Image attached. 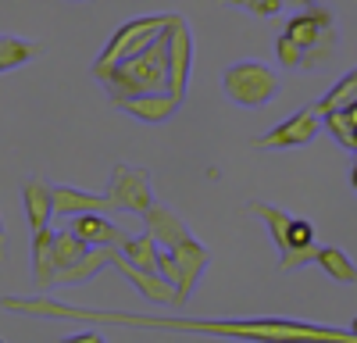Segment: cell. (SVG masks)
I'll list each match as a JSON object with an SVG mask.
<instances>
[{
	"instance_id": "83f0119b",
	"label": "cell",
	"mask_w": 357,
	"mask_h": 343,
	"mask_svg": "<svg viewBox=\"0 0 357 343\" xmlns=\"http://www.w3.org/2000/svg\"><path fill=\"white\" fill-rule=\"evenodd\" d=\"M314 243L311 247H289V250H282V261H279V268L282 272H293V268H304V265H314Z\"/></svg>"
},
{
	"instance_id": "d6986e66",
	"label": "cell",
	"mask_w": 357,
	"mask_h": 343,
	"mask_svg": "<svg viewBox=\"0 0 357 343\" xmlns=\"http://www.w3.org/2000/svg\"><path fill=\"white\" fill-rule=\"evenodd\" d=\"M118 250H122L126 261H132V265H139V268H151V272H158V254H161V247H158V240H154L151 233L126 236L122 243H118Z\"/></svg>"
},
{
	"instance_id": "5bb4252c",
	"label": "cell",
	"mask_w": 357,
	"mask_h": 343,
	"mask_svg": "<svg viewBox=\"0 0 357 343\" xmlns=\"http://www.w3.org/2000/svg\"><path fill=\"white\" fill-rule=\"evenodd\" d=\"M22 208H25V218H29V233L50 225L54 204H50V183L43 176H29L22 183Z\"/></svg>"
},
{
	"instance_id": "e0dca14e",
	"label": "cell",
	"mask_w": 357,
	"mask_h": 343,
	"mask_svg": "<svg viewBox=\"0 0 357 343\" xmlns=\"http://www.w3.org/2000/svg\"><path fill=\"white\" fill-rule=\"evenodd\" d=\"M36 57H43V43L22 40V36H0V75L33 65Z\"/></svg>"
},
{
	"instance_id": "8992f818",
	"label": "cell",
	"mask_w": 357,
	"mask_h": 343,
	"mask_svg": "<svg viewBox=\"0 0 357 343\" xmlns=\"http://www.w3.org/2000/svg\"><path fill=\"white\" fill-rule=\"evenodd\" d=\"M114 211H129V215H143L154 204V186H151V172L146 168H132V165H114L107 193Z\"/></svg>"
},
{
	"instance_id": "d6a6232c",
	"label": "cell",
	"mask_w": 357,
	"mask_h": 343,
	"mask_svg": "<svg viewBox=\"0 0 357 343\" xmlns=\"http://www.w3.org/2000/svg\"><path fill=\"white\" fill-rule=\"evenodd\" d=\"M350 333H354V336H357V319H354V326H350Z\"/></svg>"
},
{
	"instance_id": "ac0fdd59",
	"label": "cell",
	"mask_w": 357,
	"mask_h": 343,
	"mask_svg": "<svg viewBox=\"0 0 357 343\" xmlns=\"http://www.w3.org/2000/svg\"><path fill=\"white\" fill-rule=\"evenodd\" d=\"M314 265H318L325 275H329V279L343 282V286L357 282V265L350 261V257H347L340 247H318V250H314Z\"/></svg>"
},
{
	"instance_id": "603a6c76",
	"label": "cell",
	"mask_w": 357,
	"mask_h": 343,
	"mask_svg": "<svg viewBox=\"0 0 357 343\" xmlns=\"http://www.w3.org/2000/svg\"><path fill=\"white\" fill-rule=\"evenodd\" d=\"M357 100V68H350L329 93H325L318 104H311L318 114H325V111H333V107H347V104H354Z\"/></svg>"
},
{
	"instance_id": "5b68a950",
	"label": "cell",
	"mask_w": 357,
	"mask_h": 343,
	"mask_svg": "<svg viewBox=\"0 0 357 343\" xmlns=\"http://www.w3.org/2000/svg\"><path fill=\"white\" fill-rule=\"evenodd\" d=\"M165 36H168V86L165 90L183 104L190 75H193V29L183 15H172Z\"/></svg>"
},
{
	"instance_id": "9c48e42d",
	"label": "cell",
	"mask_w": 357,
	"mask_h": 343,
	"mask_svg": "<svg viewBox=\"0 0 357 343\" xmlns=\"http://www.w3.org/2000/svg\"><path fill=\"white\" fill-rule=\"evenodd\" d=\"M111 268H118L122 272L136 290L151 300V304H175V286L161 275V272H151V268H139V265H132V261H126L122 257V250H111Z\"/></svg>"
},
{
	"instance_id": "277c9868",
	"label": "cell",
	"mask_w": 357,
	"mask_h": 343,
	"mask_svg": "<svg viewBox=\"0 0 357 343\" xmlns=\"http://www.w3.org/2000/svg\"><path fill=\"white\" fill-rule=\"evenodd\" d=\"M222 90H225V97L232 104H240V107H264V104H272L282 93V82H279V75L268 65L240 61V65L225 68Z\"/></svg>"
},
{
	"instance_id": "4fadbf2b",
	"label": "cell",
	"mask_w": 357,
	"mask_h": 343,
	"mask_svg": "<svg viewBox=\"0 0 357 343\" xmlns=\"http://www.w3.org/2000/svg\"><path fill=\"white\" fill-rule=\"evenodd\" d=\"M50 204H54V215H82V211H104V215H114L111 200L100 197V193H86V190H75V186H50Z\"/></svg>"
},
{
	"instance_id": "f546056e",
	"label": "cell",
	"mask_w": 357,
	"mask_h": 343,
	"mask_svg": "<svg viewBox=\"0 0 357 343\" xmlns=\"http://www.w3.org/2000/svg\"><path fill=\"white\" fill-rule=\"evenodd\" d=\"M343 114H347V119L357 125V100H354V104H347V107H343Z\"/></svg>"
},
{
	"instance_id": "d4e9b609",
	"label": "cell",
	"mask_w": 357,
	"mask_h": 343,
	"mask_svg": "<svg viewBox=\"0 0 357 343\" xmlns=\"http://www.w3.org/2000/svg\"><path fill=\"white\" fill-rule=\"evenodd\" d=\"M218 4H225V8H243V11H250V15H257V18H275V15L282 11V0H218Z\"/></svg>"
},
{
	"instance_id": "8fae6325",
	"label": "cell",
	"mask_w": 357,
	"mask_h": 343,
	"mask_svg": "<svg viewBox=\"0 0 357 343\" xmlns=\"http://www.w3.org/2000/svg\"><path fill=\"white\" fill-rule=\"evenodd\" d=\"M114 107L118 111H126V114H132V119H139V122H151V125H158V122H168L172 114L183 107L168 90H161V93H139V97H122V100H114Z\"/></svg>"
},
{
	"instance_id": "484cf974",
	"label": "cell",
	"mask_w": 357,
	"mask_h": 343,
	"mask_svg": "<svg viewBox=\"0 0 357 343\" xmlns=\"http://www.w3.org/2000/svg\"><path fill=\"white\" fill-rule=\"evenodd\" d=\"M311 243H314V225L307 218H289V233H286V247L282 250H289V247H311Z\"/></svg>"
},
{
	"instance_id": "7a4b0ae2",
	"label": "cell",
	"mask_w": 357,
	"mask_h": 343,
	"mask_svg": "<svg viewBox=\"0 0 357 343\" xmlns=\"http://www.w3.org/2000/svg\"><path fill=\"white\" fill-rule=\"evenodd\" d=\"M111 100L122 97H139V93H161L168 86V36L161 33L151 40L139 54L126 57L122 65H114L107 79L100 82Z\"/></svg>"
},
{
	"instance_id": "9a60e30c",
	"label": "cell",
	"mask_w": 357,
	"mask_h": 343,
	"mask_svg": "<svg viewBox=\"0 0 357 343\" xmlns=\"http://www.w3.org/2000/svg\"><path fill=\"white\" fill-rule=\"evenodd\" d=\"M33 236V243H29V250H33V290L36 294H50L54 290V229H36V233H29Z\"/></svg>"
},
{
	"instance_id": "2e32d148",
	"label": "cell",
	"mask_w": 357,
	"mask_h": 343,
	"mask_svg": "<svg viewBox=\"0 0 357 343\" xmlns=\"http://www.w3.org/2000/svg\"><path fill=\"white\" fill-rule=\"evenodd\" d=\"M111 250L114 247H89L79 261H72L68 268H57L54 272V286H82L89 279H97L111 265Z\"/></svg>"
},
{
	"instance_id": "f1b7e54d",
	"label": "cell",
	"mask_w": 357,
	"mask_h": 343,
	"mask_svg": "<svg viewBox=\"0 0 357 343\" xmlns=\"http://www.w3.org/2000/svg\"><path fill=\"white\" fill-rule=\"evenodd\" d=\"M0 261H8V229H4V218H0Z\"/></svg>"
},
{
	"instance_id": "ba28073f",
	"label": "cell",
	"mask_w": 357,
	"mask_h": 343,
	"mask_svg": "<svg viewBox=\"0 0 357 343\" xmlns=\"http://www.w3.org/2000/svg\"><path fill=\"white\" fill-rule=\"evenodd\" d=\"M321 132V114L314 107H304V111H293L282 125H275L272 132H264L254 139L257 151H293V147H307L314 143Z\"/></svg>"
},
{
	"instance_id": "ffe728a7",
	"label": "cell",
	"mask_w": 357,
	"mask_h": 343,
	"mask_svg": "<svg viewBox=\"0 0 357 343\" xmlns=\"http://www.w3.org/2000/svg\"><path fill=\"white\" fill-rule=\"evenodd\" d=\"M336 50H340V29L333 25V29H325V33L318 36V43H311V47L304 50L301 72H318V68H325V65L336 57Z\"/></svg>"
},
{
	"instance_id": "1f68e13d",
	"label": "cell",
	"mask_w": 357,
	"mask_h": 343,
	"mask_svg": "<svg viewBox=\"0 0 357 343\" xmlns=\"http://www.w3.org/2000/svg\"><path fill=\"white\" fill-rule=\"evenodd\" d=\"M350 183H354V190H357V154H354V168H350Z\"/></svg>"
},
{
	"instance_id": "4316f807",
	"label": "cell",
	"mask_w": 357,
	"mask_h": 343,
	"mask_svg": "<svg viewBox=\"0 0 357 343\" xmlns=\"http://www.w3.org/2000/svg\"><path fill=\"white\" fill-rule=\"evenodd\" d=\"M275 57H279V65L282 68H293V72H301V57H304V47L301 43H293L286 33L275 40Z\"/></svg>"
},
{
	"instance_id": "7402d4cb",
	"label": "cell",
	"mask_w": 357,
	"mask_h": 343,
	"mask_svg": "<svg viewBox=\"0 0 357 343\" xmlns=\"http://www.w3.org/2000/svg\"><path fill=\"white\" fill-rule=\"evenodd\" d=\"M321 129H329V136L340 143V147H347L350 154H357V125L343 114V107H333L321 114Z\"/></svg>"
},
{
	"instance_id": "52a82bcc",
	"label": "cell",
	"mask_w": 357,
	"mask_h": 343,
	"mask_svg": "<svg viewBox=\"0 0 357 343\" xmlns=\"http://www.w3.org/2000/svg\"><path fill=\"white\" fill-rule=\"evenodd\" d=\"M165 250H172V257H175V304L172 307H186L200 275L207 272V265H211V250H207L197 236L175 243V247H165Z\"/></svg>"
},
{
	"instance_id": "3957f363",
	"label": "cell",
	"mask_w": 357,
	"mask_h": 343,
	"mask_svg": "<svg viewBox=\"0 0 357 343\" xmlns=\"http://www.w3.org/2000/svg\"><path fill=\"white\" fill-rule=\"evenodd\" d=\"M168 22H172V15H143V18H129L126 25H118L114 36L107 40V47L100 50V57L93 61V75L104 82L114 65H122L126 57L139 54L151 40H158L168 29Z\"/></svg>"
},
{
	"instance_id": "6da1fadb",
	"label": "cell",
	"mask_w": 357,
	"mask_h": 343,
	"mask_svg": "<svg viewBox=\"0 0 357 343\" xmlns=\"http://www.w3.org/2000/svg\"><path fill=\"white\" fill-rule=\"evenodd\" d=\"M0 307L15 314H33V319H68V322H111V326H143V329H190V333H222V336H307V340H357L343 329H318L301 322H186V319H143V314L122 311H89L65 300H54L47 294L36 297H0Z\"/></svg>"
},
{
	"instance_id": "7c38bea8",
	"label": "cell",
	"mask_w": 357,
	"mask_h": 343,
	"mask_svg": "<svg viewBox=\"0 0 357 343\" xmlns=\"http://www.w3.org/2000/svg\"><path fill=\"white\" fill-rule=\"evenodd\" d=\"M139 218H143V229H146V233L158 240V247H175V243H183V240L193 236L190 225L178 218L175 211H168L165 204H158V200H154V204L146 208Z\"/></svg>"
},
{
	"instance_id": "cb8c5ba5",
	"label": "cell",
	"mask_w": 357,
	"mask_h": 343,
	"mask_svg": "<svg viewBox=\"0 0 357 343\" xmlns=\"http://www.w3.org/2000/svg\"><path fill=\"white\" fill-rule=\"evenodd\" d=\"M86 250H89V247L72 233V229H61V233H54V265H57V268H68L72 261H79Z\"/></svg>"
},
{
	"instance_id": "836d02e7",
	"label": "cell",
	"mask_w": 357,
	"mask_h": 343,
	"mask_svg": "<svg viewBox=\"0 0 357 343\" xmlns=\"http://www.w3.org/2000/svg\"><path fill=\"white\" fill-rule=\"evenodd\" d=\"M311 4H325V0H307V8H311Z\"/></svg>"
},
{
	"instance_id": "44dd1931",
	"label": "cell",
	"mask_w": 357,
	"mask_h": 343,
	"mask_svg": "<svg viewBox=\"0 0 357 343\" xmlns=\"http://www.w3.org/2000/svg\"><path fill=\"white\" fill-rule=\"evenodd\" d=\"M247 211H250V215H257V218L268 225V233H272L275 247L282 250V247H286V233H289V215H286V211H279V208H272V204H264V200H250Z\"/></svg>"
},
{
	"instance_id": "30bf717a",
	"label": "cell",
	"mask_w": 357,
	"mask_h": 343,
	"mask_svg": "<svg viewBox=\"0 0 357 343\" xmlns=\"http://www.w3.org/2000/svg\"><path fill=\"white\" fill-rule=\"evenodd\" d=\"M68 229L86 243V247H118L126 240V229L114 225L104 211H82L68 215Z\"/></svg>"
},
{
	"instance_id": "4dcf8cb0",
	"label": "cell",
	"mask_w": 357,
	"mask_h": 343,
	"mask_svg": "<svg viewBox=\"0 0 357 343\" xmlns=\"http://www.w3.org/2000/svg\"><path fill=\"white\" fill-rule=\"evenodd\" d=\"M282 8H296V11H301V8H307V0H282Z\"/></svg>"
}]
</instances>
